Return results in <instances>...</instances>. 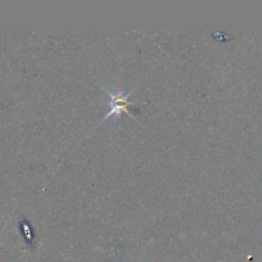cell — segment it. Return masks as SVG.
Here are the masks:
<instances>
[{"label":"cell","mask_w":262,"mask_h":262,"mask_svg":"<svg viewBox=\"0 0 262 262\" xmlns=\"http://www.w3.org/2000/svg\"><path fill=\"white\" fill-rule=\"evenodd\" d=\"M107 96H109V101H107V106H109V110H107V114L104 119L110 117H120L122 113H127L130 117H133L132 112H130L129 107H133L132 102H129L130 92L129 94H124V91H107Z\"/></svg>","instance_id":"obj_1"}]
</instances>
